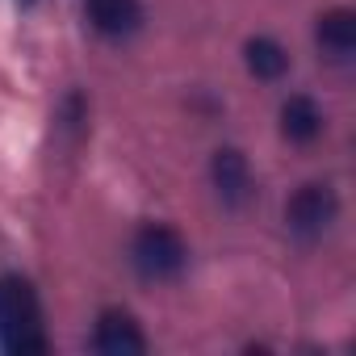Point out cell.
<instances>
[{
	"label": "cell",
	"instance_id": "8",
	"mask_svg": "<svg viewBox=\"0 0 356 356\" xmlns=\"http://www.w3.org/2000/svg\"><path fill=\"white\" fill-rule=\"evenodd\" d=\"M281 134L289 143H314L323 134V109L310 97H289L281 105Z\"/></svg>",
	"mask_w": 356,
	"mask_h": 356
},
{
	"label": "cell",
	"instance_id": "1",
	"mask_svg": "<svg viewBox=\"0 0 356 356\" xmlns=\"http://www.w3.org/2000/svg\"><path fill=\"white\" fill-rule=\"evenodd\" d=\"M0 352L9 356L47 352L42 306H38L34 285L22 277H0Z\"/></svg>",
	"mask_w": 356,
	"mask_h": 356
},
{
	"label": "cell",
	"instance_id": "9",
	"mask_svg": "<svg viewBox=\"0 0 356 356\" xmlns=\"http://www.w3.org/2000/svg\"><path fill=\"white\" fill-rule=\"evenodd\" d=\"M285 67H289V55L281 51V42H273V38H252L248 42V72L256 80H281Z\"/></svg>",
	"mask_w": 356,
	"mask_h": 356
},
{
	"label": "cell",
	"instance_id": "2",
	"mask_svg": "<svg viewBox=\"0 0 356 356\" xmlns=\"http://www.w3.org/2000/svg\"><path fill=\"white\" fill-rule=\"evenodd\" d=\"M130 260H134V268H138L143 281H176V277L185 273V264H189V248H185V239L176 235L172 227L147 222L134 235Z\"/></svg>",
	"mask_w": 356,
	"mask_h": 356
},
{
	"label": "cell",
	"instance_id": "4",
	"mask_svg": "<svg viewBox=\"0 0 356 356\" xmlns=\"http://www.w3.org/2000/svg\"><path fill=\"white\" fill-rule=\"evenodd\" d=\"M210 176H214V189H218L222 206L243 210L252 202V168H248V155L243 151L218 147L214 159H210Z\"/></svg>",
	"mask_w": 356,
	"mask_h": 356
},
{
	"label": "cell",
	"instance_id": "6",
	"mask_svg": "<svg viewBox=\"0 0 356 356\" xmlns=\"http://www.w3.org/2000/svg\"><path fill=\"white\" fill-rule=\"evenodd\" d=\"M84 17L97 34L105 38H126L138 30L143 22V5L138 0H84Z\"/></svg>",
	"mask_w": 356,
	"mask_h": 356
},
{
	"label": "cell",
	"instance_id": "3",
	"mask_svg": "<svg viewBox=\"0 0 356 356\" xmlns=\"http://www.w3.org/2000/svg\"><path fill=\"white\" fill-rule=\"evenodd\" d=\"M335 214H339V197H335L331 185H318V181L302 185V189L289 197V206H285V222H289V231H293L298 239H306V243L318 239L323 231H331Z\"/></svg>",
	"mask_w": 356,
	"mask_h": 356
},
{
	"label": "cell",
	"instance_id": "7",
	"mask_svg": "<svg viewBox=\"0 0 356 356\" xmlns=\"http://www.w3.org/2000/svg\"><path fill=\"white\" fill-rule=\"evenodd\" d=\"M318 51L331 59V63H348L356 55V13L352 9H331L318 17Z\"/></svg>",
	"mask_w": 356,
	"mask_h": 356
},
{
	"label": "cell",
	"instance_id": "5",
	"mask_svg": "<svg viewBox=\"0 0 356 356\" xmlns=\"http://www.w3.org/2000/svg\"><path fill=\"white\" fill-rule=\"evenodd\" d=\"M92 348L105 352V356H138L147 352V339L138 331V323L122 310H105L97 318V331H92Z\"/></svg>",
	"mask_w": 356,
	"mask_h": 356
}]
</instances>
